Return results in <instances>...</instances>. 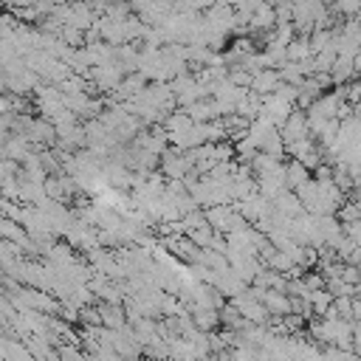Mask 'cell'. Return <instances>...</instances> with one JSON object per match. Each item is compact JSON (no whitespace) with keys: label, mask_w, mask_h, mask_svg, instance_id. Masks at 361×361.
I'll list each match as a JSON object with an SVG mask.
<instances>
[{"label":"cell","mask_w":361,"mask_h":361,"mask_svg":"<svg viewBox=\"0 0 361 361\" xmlns=\"http://www.w3.org/2000/svg\"><path fill=\"white\" fill-rule=\"evenodd\" d=\"M282 130V138H285V147L293 144V141H302V138H310V121H307V113H302L299 107L288 116V121L279 127Z\"/></svg>","instance_id":"cell-1"},{"label":"cell","mask_w":361,"mask_h":361,"mask_svg":"<svg viewBox=\"0 0 361 361\" xmlns=\"http://www.w3.org/2000/svg\"><path fill=\"white\" fill-rule=\"evenodd\" d=\"M276 23H279V17H276V6L274 3H262V6H257L254 11H251V17H248V28L251 31H259V34H271L274 28H276Z\"/></svg>","instance_id":"cell-2"},{"label":"cell","mask_w":361,"mask_h":361,"mask_svg":"<svg viewBox=\"0 0 361 361\" xmlns=\"http://www.w3.org/2000/svg\"><path fill=\"white\" fill-rule=\"evenodd\" d=\"M279 85H282L279 68H262V71H257V73H254V79H251V90H254V93H259V96L274 93Z\"/></svg>","instance_id":"cell-3"},{"label":"cell","mask_w":361,"mask_h":361,"mask_svg":"<svg viewBox=\"0 0 361 361\" xmlns=\"http://www.w3.org/2000/svg\"><path fill=\"white\" fill-rule=\"evenodd\" d=\"M313 178V172L302 164V161H296V158H290L288 164H285V183H288V189L290 192H296V189H302L307 180Z\"/></svg>","instance_id":"cell-4"},{"label":"cell","mask_w":361,"mask_h":361,"mask_svg":"<svg viewBox=\"0 0 361 361\" xmlns=\"http://www.w3.org/2000/svg\"><path fill=\"white\" fill-rule=\"evenodd\" d=\"M274 209H276L279 214H285V217H299V214H305V206H302L299 195L290 192V189H285L279 197H274Z\"/></svg>","instance_id":"cell-5"},{"label":"cell","mask_w":361,"mask_h":361,"mask_svg":"<svg viewBox=\"0 0 361 361\" xmlns=\"http://www.w3.org/2000/svg\"><path fill=\"white\" fill-rule=\"evenodd\" d=\"M288 59L293 62H307L313 59V45H310V34H296L288 45Z\"/></svg>","instance_id":"cell-6"},{"label":"cell","mask_w":361,"mask_h":361,"mask_svg":"<svg viewBox=\"0 0 361 361\" xmlns=\"http://www.w3.org/2000/svg\"><path fill=\"white\" fill-rule=\"evenodd\" d=\"M192 322H195V327L203 330V333H212L214 327L223 324L220 310H214V307H197V310H192Z\"/></svg>","instance_id":"cell-7"},{"label":"cell","mask_w":361,"mask_h":361,"mask_svg":"<svg viewBox=\"0 0 361 361\" xmlns=\"http://www.w3.org/2000/svg\"><path fill=\"white\" fill-rule=\"evenodd\" d=\"M333 302H336V293H330L327 288H319V290H313V296H310V307H313L316 316H324V313L333 307Z\"/></svg>","instance_id":"cell-8"}]
</instances>
